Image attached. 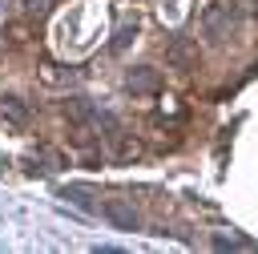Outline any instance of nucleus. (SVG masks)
<instances>
[{
    "mask_svg": "<svg viewBox=\"0 0 258 254\" xmlns=\"http://www.w3.org/2000/svg\"><path fill=\"white\" fill-rule=\"evenodd\" d=\"M137 36V24H125V28H117V36H113V52H125V44Z\"/></svg>",
    "mask_w": 258,
    "mask_h": 254,
    "instance_id": "nucleus-7",
    "label": "nucleus"
},
{
    "mask_svg": "<svg viewBox=\"0 0 258 254\" xmlns=\"http://www.w3.org/2000/svg\"><path fill=\"white\" fill-rule=\"evenodd\" d=\"M0 173H4V157H0Z\"/></svg>",
    "mask_w": 258,
    "mask_h": 254,
    "instance_id": "nucleus-9",
    "label": "nucleus"
},
{
    "mask_svg": "<svg viewBox=\"0 0 258 254\" xmlns=\"http://www.w3.org/2000/svg\"><path fill=\"white\" fill-rule=\"evenodd\" d=\"M24 4H28V8H48L52 0H24Z\"/></svg>",
    "mask_w": 258,
    "mask_h": 254,
    "instance_id": "nucleus-8",
    "label": "nucleus"
},
{
    "mask_svg": "<svg viewBox=\"0 0 258 254\" xmlns=\"http://www.w3.org/2000/svg\"><path fill=\"white\" fill-rule=\"evenodd\" d=\"M60 198H69V202H73L77 210H85V214H97V206H93V198H89V194H85L81 185H69V189L60 194Z\"/></svg>",
    "mask_w": 258,
    "mask_h": 254,
    "instance_id": "nucleus-6",
    "label": "nucleus"
},
{
    "mask_svg": "<svg viewBox=\"0 0 258 254\" xmlns=\"http://www.w3.org/2000/svg\"><path fill=\"white\" fill-rule=\"evenodd\" d=\"M214 250H254V242L238 234H214Z\"/></svg>",
    "mask_w": 258,
    "mask_h": 254,
    "instance_id": "nucleus-5",
    "label": "nucleus"
},
{
    "mask_svg": "<svg viewBox=\"0 0 258 254\" xmlns=\"http://www.w3.org/2000/svg\"><path fill=\"white\" fill-rule=\"evenodd\" d=\"M101 214H105L117 230H137V226H141V218H137V210H133L129 202H105Z\"/></svg>",
    "mask_w": 258,
    "mask_h": 254,
    "instance_id": "nucleus-2",
    "label": "nucleus"
},
{
    "mask_svg": "<svg viewBox=\"0 0 258 254\" xmlns=\"http://www.w3.org/2000/svg\"><path fill=\"white\" fill-rule=\"evenodd\" d=\"M157 85H161L157 69H133V73L125 77V89H129V93H157Z\"/></svg>",
    "mask_w": 258,
    "mask_h": 254,
    "instance_id": "nucleus-3",
    "label": "nucleus"
},
{
    "mask_svg": "<svg viewBox=\"0 0 258 254\" xmlns=\"http://www.w3.org/2000/svg\"><path fill=\"white\" fill-rule=\"evenodd\" d=\"M0 113L12 121V125H28V105L20 97H0Z\"/></svg>",
    "mask_w": 258,
    "mask_h": 254,
    "instance_id": "nucleus-4",
    "label": "nucleus"
},
{
    "mask_svg": "<svg viewBox=\"0 0 258 254\" xmlns=\"http://www.w3.org/2000/svg\"><path fill=\"white\" fill-rule=\"evenodd\" d=\"M238 12L230 8V4H210L206 12H202V28H206V36L210 40H230L234 32H238Z\"/></svg>",
    "mask_w": 258,
    "mask_h": 254,
    "instance_id": "nucleus-1",
    "label": "nucleus"
}]
</instances>
